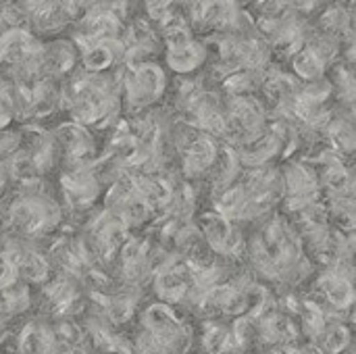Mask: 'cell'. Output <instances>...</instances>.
<instances>
[{"label": "cell", "instance_id": "obj_1", "mask_svg": "<svg viewBox=\"0 0 356 354\" xmlns=\"http://www.w3.org/2000/svg\"><path fill=\"white\" fill-rule=\"evenodd\" d=\"M163 86H165V77H163L161 69L154 65H142L129 73L125 92H127V98L131 104L144 106V104L152 102L163 92Z\"/></svg>", "mask_w": 356, "mask_h": 354}, {"label": "cell", "instance_id": "obj_2", "mask_svg": "<svg viewBox=\"0 0 356 354\" xmlns=\"http://www.w3.org/2000/svg\"><path fill=\"white\" fill-rule=\"evenodd\" d=\"M204 56H207V48L194 40L169 46V54H167L171 69H175L179 73H190V71L198 69L202 65Z\"/></svg>", "mask_w": 356, "mask_h": 354}]
</instances>
